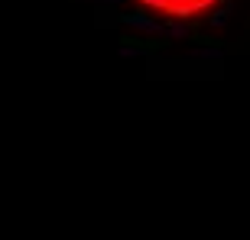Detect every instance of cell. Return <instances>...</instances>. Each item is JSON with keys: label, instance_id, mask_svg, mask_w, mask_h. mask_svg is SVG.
I'll return each mask as SVG.
<instances>
[{"label": "cell", "instance_id": "cell-1", "mask_svg": "<svg viewBox=\"0 0 250 240\" xmlns=\"http://www.w3.org/2000/svg\"><path fill=\"white\" fill-rule=\"evenodd\" d=\"M146 10H153L156 17L179 20V23H192V20H205L208 13L218 10V0H140Z\"/></svg>", "mask_w": 250, "mask_h": 240}]
</instances>
